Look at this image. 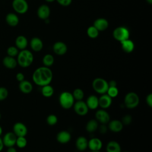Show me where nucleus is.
I'll list each match as a JSON object with an SVG mask.
<instances>
[{
  "instance_id": "2eb2a0df",
  "label": "nucleus",
  "mask_w": 152,
  "mask_h": 152,
  "mask_svg": "<svg viewBox=\"0 0 152 152\" xmlns=\"http://www.w3.org/2000/svg\"><path fill=\"white\" fill-rule=\"evenodd\" d=\"M102 145L101 140L98 138H92L88 141V147L91 151H100Z\"/></svg>"
},
{
  "instance_id": "9d476101",
  "label": "nucleus",
  "mask_w": 152,
  "mask_h": 152,
  "mask_svg": "<svg viewBox=\"0 0 152 152\" xmlns=\"http://www.w3.org/2000/svg\"><path fill=\"white\" fill-rule=\"evenodd\" d=\"M17 137L14 134V132H9L6 133L2 138L4 146L7 147H14V145H15Z\"/></svg>"
},
{
  "instance_id": "473e14b6",
  "label": "nucleus",
  "mask_w": 152,
  "mask_h": 152,
  "mask_svg": "<svg viewBox=\"0 0 152 152\" xmlns=\"http://www.w3.org/2000/svg\"><path fill=\"white\" fill-rule=\"evenodd\" d=\"M27 144V139L25 137H17L16 140L15 144L18 148H24Z\"/></svg>"
},
{
  "instance_id": "72a5a7b5",
  "label": "nucleus",
  "mask_w": 152,
  "mask_h": 152,
  "mask_svg": "<svg viewBox=\"0 0 152 152\" xmlns=\"http://www.w3.org/2000/svg\"><path fill=\"white\" fill-rule=\"evenodd\" d=\"M106 94L111 98L116 97L119 94V90L117 87H109Z\"/></svg>"
},
{
  "instance_id": "4468645a",
  "label": "nucleus",
  "mask_w": 152,
  "mask_h": 152,
  "mask_svg": "<svg viewBox=\"0 0 152 152\" xmlns=\"http://www.w3.org/2000/svg\"><path fill=\"white\" fill-rule=\"evenodd\" d=\"M53 50L58 55H63L67 52V46L62 42H56L53 46Z\"/></svg>"
},
{
  "instance_id": "f3484780",
  "label": "nucleus",
  "mask_w": 152,
  "mask_h": 152,
  "mask_svg": "<svg viewBox=\"0 0 152 152\" xmlns=\"http://www.w3.org/2000/svg\"><path fill=\"white\" fill-rule=\"evenodd\" d=\"M71 138L70 133L66 131H61L56 135V140L61 144L68 143Z\"/></svg>"
},
{
  "instance_id": "bb28decb",
  "label": "nucleus",
  "mask_w": 152,
  "mask_h": 152,
  "mask_svg": "<svg viewBox=\"0 0 152 152\" xmlns=\"http://www.w3.org/2000/svg\"><path fill=\"white\" fill-rule=\"evenodd\" d=\"M106 152H121L120 144L116 141H110L106 145Z\"/></svg>"
},
{
  "instance_id": "6e6552de",
  "label": "nucleus",
  "mask_w": 152,
  "mask_h": 152,
  "mask_svg": "<svg viewBox=\"0 0 152 152\" xmlns=\"http://www.w3.org/2000/svg\"><path fill=\"white\" fill-rule=\"evenodd\" d=\"M74 112L80 116H84L88 112V108L85 102L82 100L77 101L73 105Z\"/></svg>"
},
{
  "instance_id": "9b49d317",
  "label": "nucleus",
  "mask_w": 152,
  "mask_h": 152,
  "mask_svg": "<svg viewBox=\"0 0 152 152\" xmlns=\"http://www.w3.org/2000/svg\"><path fill=\"white\" fill-rule=\"evenodd\" d=\"M13 132L17 137H25L27 134V128L22 122H17L13 126Z\"/></svg>"
},
{
  "instance_id": "a878e982",
  "label": "nucleus",
  "mask_w": 152,
  "mask_h": 152,
  "mask_svg": "<svg viewBox=\"0 0 152 152\" xmlns=\"http://www.w3.org/2000/svg\"><path fill=\"white\" fill-rule=\"evenodd\" d=\"M121 44L122 50L126 53H131L134 49V43L129 39L121 42Z\"/></svg>"
},
{
  "instance_id": "dca6fc26",
  "label": "nucleus",
  "mask_w": 152,
  "mask_h": 152,
  "mask_svg": "<svg viewBox=\"0 0 152 152\" xmlns=\"http://www.w3.org/2000/svg\"><path fill=\"white\" fill-rule=\"evenodd\" d=\"M124 128V125L121 121L114 119L108 122V128L113 132H121Z\"/></svg>"
},
{
  "instance_id": "f257e3e1",
  "label": "nucleus",
  "mask_w": 152,
  "mask_h": 152,
  "mask_svg": "<svg viewBox=\"0 0 152 152\" xmlns=\"http://www.w3.org/2000/svg\"><path fill=\"white\" fill-rule=\"evenodd\" d=\"M32 79L33 82L39 86H44L50 84L53 79V72L47 66L37 68L33 73Z\"/></svg>"
},
{
  "instance_id": "37998d69",
  "label": "nucleus",
  "mask_w": 152,
  "mask_h": 152,
  "mask_svg": "<svg viewBox=\"0 0 152 152\" xmlns=\"http://www.w3.org/2000/svg\"><path fill=\"white\" fill-rule=\"evenodd\" d=\"M109 87H117V84L116 81L115 80H110L109 82H108Z\"/></svg>"
},
{
  "instance_id": "8fccbe9b",
  "label": "nucleus",
  "mask_w": 152,
  "mask_h": 152,
  "mask_svg": "<svg viewBox=\"0 0 152 152\" xmlns=\"http://www.w3.org/2000/svg\"><path fill=\"white\" fill-rule=\"evenodd\" d=\"M89 152H100V151H91L90 150V151H89Z\"/></svg>"
},
{
  "instance_id": "20e7f679",
  "label": "nucleus",
  "mask_w": 152,
  "mask_h": 152,
  "mask_svg": "<svg viewBox=\"0 0 152 152\" xmlns=\"http://www.w3.org/2000/svg\"><path fill=\"white\" fill-rule=\"evenodd\" d=\"M93 90L100 94H105L109 88L108 82L102 78H96L92 82Z\"/></svg>"
},
{
  "instance_id": "ddd939ff",
  "label": "nucleus",
  "mask_w": 152,
  "mask_h": 152,
  "mask_svg": "<svg viewBox=\"0 0 152 152\" xmlns=\"http://www.w3.org/2000/svg\"><path fill=\"white\" fill-rule=\"evenodd\" d=\"M50 11L49 7L45 4L41 5L38 8L37 11V14L39 18L45 20L46 19H48L50 15Z\"/></svg>"
},
{
  "instance_id": "f8f14e48",
  "label": "nucleus",
  "mask_w": 152,
  "mask_h": 152,
  "mask_svg": "<svg viewBox=\"0 0 152 152\" xmlns=\"http://www.w3.org/2000/svg\"><path fill=\"white\" fill-rule=\"evenodd\" d=\"M112 103V98H111L106 93L101 94V96L99 98V106L103 109L109 108Z\"/></svg>"
},
{
  "instance_id": "f03ea898",
  "label": "nucleus",
  "mask_w": 152,
  "mask_h": 152,
  "mask_svg": "<svg viewBox=\"0 0 152 152\" xmlns=\"http://www.w3.org/2000/svg\"><path fill=\"white\" fill-rule=\"evenodd\" d=\"M34 60L33 53L27 49L21 50L17 55V64L23 68L28 67L31 65Z\"/></svg>"
},
{
  "instance_id": "6ab92c4d",
  "label": "nucleus",
  "mask_w": 152,
  "mask_h": 152,
  "mask_svg": "<svg viewBox=\"0 0 152 152\" xmlns=\"http://www.w3.org/2000/svg\"><path fill=\"white\" fill-rule=\"evenodd\" d=\"M19 89L24 94H29L33 90V85L32 84L27 81L23 80L19 83Z\"/></svg>"
},
{
  "instance_id": "4be33fe9",
  "label": "nucleus",
  "mask_w": 152,
  "mask_h": 152,
  "mask_svg": "<svg viewBox=\"0 0 152 152\" xmlns=\"http://www.w3.org/2000/svg\"><path fill=\"white\" fill-rule=\"evenodd\" d=\"M75 147L79 151H84L88 147V141L87 138L83 136L78 137L75 141Z\"/></svg>"
},
{
  "instance_id": "a19ab883",
  "label": "nucleus",
  "mask_w": 152,
  "mask_h": 152,
  "mask_svg": "<svg viewBox=\"0 0 152 152\" xmlns=\"http://www.w3.org/2000/svg\"><path fill=\"white\" fill-rule=\"evenodd\" d=\"M98 128L99 132H100L102 134L106 133L107 131V127L105 125V124H102L99 127H98Z\"/></svg>"
},
{
  "instance_id": "603ef678",
  "label": "nucleus",
  "mask_w": 152,
  "mask_h": 152,
  "mask_svg": "<svg viewBox=\"0 0 152 152\" xmlns=\"http://www.w3.org/2000/svg\"><path fill=\"white\" fill-rule=\"evenodd\" d=\"M0 119H1V113H0Z\"/></svg>"
},
{
  "instance_id": "5701e85b",
  "label": "nucleus",
  "mask_w": 152,
  "mask_h": 152,
  "mask_svg": "<svg viewBox=\"0 0 152 152\" xmlns=\"http://www.w3.org/2000/svg\"><path fill=\"white\" fill-rule=\"evenodd\" d=\"M2 63L4 66L8 69H14L17 65V60L14 58V57L10 56L8 55L4 58Z\"/></svg>"
},
{
  "instance_id": "09e8293b",
  "label": "nucleus",
  "mask_w": 152,
  "mask_h": 152,
  "mask_svg": "<svg viewBox=\"0 0 152 152\" xmlns=\"http://www.w3.org/2000/svg\"><path fill=\"white\" fill-rule=\"evenodd\" d=\"M2 133V127L0 126V136L1 135Z\"/></svg>"
},
{
  "instance_id": "423d86ee",
  "label": "nucleus",
  "mask_w": 152,
  "mask_h": 152,
  "mask_svg": "<svg viewBox=\"0 0 152 152\" xmlns=\"http://www.w3.org/2000/svg\"><path fill=\"white\" fill-rule=\"evenodd\" d=\"M113 36L115 39L121 42L129 39V31L128 28L125 27H118L113 30Z\"/></svg>"
},
{
  "instance_id": "c85d7f7f",
  "label": "nucleus",
  "mask_w": 152,
  "mask_h": 152,
  "mask_svg": "<svg viewBox=\"0 0 152 152\" xmlns=\"http://www.w3.org/2000/svg\"><path fill=\"white\" fill-rule=\"evenodd\" d=\"M41 93L44 97H50L53 94L54 90L53 87H52L50 84H48L42 86L41 89Z\"/></svg>"
},
{
  "instance_id": "58836bf2",
  "label": "nucleus",
  "mask_w": 152,
  "mask_h": 152,
  "mask_svg": "<svg viewBox=\"0 0 152 152\" xmlns=\"http://www.w3.org/2000/svg\"><path fill=\"white\" fill-rule=\"evenodd\" d=\"M56 1H57V2L61 5L64 6V7L69 5L72 2V0H56Z\"/></svg>"
},
{
  "instance_id": "a18cd8bd",
  "label": "nucleus",
  "mask_w": 152,
  "mask_h": 152,
  "mask_svg": "<svg viewBox=\"0 0 152 152\" xmlns=\"http://www.w3.org/2000/svg\"><path fill=\"white\" fill-rule=\"evenodd\" d=\"M4 143H3V141H2V139L0 137V151H2V150L4 148Z\"/></svg>"
},
{
  "instance_id": "0eeeda50",
  "label": "nucleus",
  "mask_w": 152,
  "mask_h": 152,
  "mask_svg": "<svg viewBox=\"0 0 152 152\" xmlns=\"http://www.w3.org/2000/svg\"><path fill=\"white\" fill-rule=\"evenodd\" d=\"M12 6L14 11L18 14H24L28 9V5L26 0H13Z\"/></svg>"
},
{
  "instance_id": "49530a36",
  "label": "nucleus",
  "mask_w": 152,
  "mask_h": 152,
  "mask_svg": "<svg viewBox=\"0 0 152 152\" xmlns=\"http://www.w3.org/2000/svg\"><path fill=\"white\" fill-rule=\"evenodd\" d=\"M146 1H147L149 4H152V0H146Z\"/></svg>"
},
{
  "instance_id": "3c124183",
  "label": "nucleus",
  "mask_w": 152,
  "mask_h": 152,
  "mask_svg": "<svg viewBox=\"0 0 152 152\" xmlns=\"http://www.w3.org/2000/svg\"><path fill=\"white\" fill-rule=\"evenodd\" d=\"M123 152H128V151H123Z\"/></svg>"
},
{
  "instance_id": "1a4fd4ad",
  "label": "nucleus",
  "mask_w": 152,
  "mask_h": 152,
  "mask_svg": "<svg viewBox=\"0 0 152 152\" xmlns=\"http://www.w3.org/2000/svg\"><path fill=\"white\" fill-rule=\"evenodd\" d=\"M96 120L101 124H106L110 121V115L105 109L98 110L95 113Z\"/></svg>"
},
{
  "instance_id": "c756f323",
  "label": "nucleus",
  "mask_w": 152,
  "mask_h": 152,
  "mask_svg": "<svg viewBox=\"0 0 152 152\" xmlns=\"http://www.w3.org/2000/svg\"><path fill=\"white\" fill-rule=\"evenodd\" d=\"M42 62L44 64V66L49 67L53 64L54 58L51 54H46L43 56Z\"/></svg>"
},
{
  "instance_id": "aec40b11",
  "label": "nucleus",
  "mask_w": 152,
  "mask_h": 152,
  "mask_svg": "<svg viewBox=\"0 0 152 152\" xmlns=\"http://www.w3.org/2000/svg\"><path fill=\"white\" fill-rule=\"evenodd\" d=\"M93 26L99 31H104L109 26V23L106 19L103 18H99L94 21Z\"/></svg>"
},
{
  "instance_id": "7c9ffc66",
  "label": "nucleus",
  "mask_w": 152,
  "mask_h": 152,
  "mask_svg": "<svg viewBox=\"0 0 152 152\" xmlns=\"http://www.w3.org/2000/svg\"><path fill=\"white\" fill-rule=\"evenodd\" d=\"M99 31L94 26H90L87 30V33L89 37L91 39H95L99 36Z\"/></svg>"
},
{
  "instance_id": "c9c22d12",
  "label": "nucleus",
  "mask_w": 152,
  "mask_h": 152,
  "mask_svg": "<svg viewBox=\"0 0 152 152\" xmlns=\"http://www.w3.org/2000/svg\"><path fill=\"white\" fill-rule=\"evenodd\" d=\"M46 122L50 126L55 125L58 122V118L55 115H49L46 118Z\"/></svg>"
},
{
  "instance_id": "393cba45",
  "label": "nucleus",
  "mask_w": 152,
  "mask_h": 152,
  "mask_svg": "<svg viewBox=\"0 0 152 152\" xmlns=\"http://www.w3.org/2000/svg\"><path fill=\"white\" fill-rule=\"evenodd\" d=\"M15 46L18 49L23 50L26 48L28 45V41L27 38L22 35L18 36L15 41Z\"/></svg>"
},
{
  "instance_id": "7ed1b4c3",
  "label": "nucleus",
  "mask_w": 152,
  "mask_h": 152,
  "mask_svg": "<svg viewBox=\"0 0 152 152\" xmlns=\"http://www.w3.org/2000/svg\"><path fill=\"white\" fill-rule=\"evenodd\" d=\"M74 99L71 93L69 91H63L59 96V103L60 106L65 109L71 108L74 103Z\"/></svg>"
},
{
  "instance_id": "2f4dec72",
  "label": "nucleus",
  "mask_w": 152,
  "mask_h": 152,
  "mask_svg": "<svg viewBox=\"0 0 152 152\" xmlns=\"http://www.w3.org/2000/svg\"><path fill=\"white\" fill-rule=\"evenodd\" d=\"M72 94L74 97V100H76L77 101L82 100L84 98V91H83V90H81V88H75L73 91Z\"/></svg>"
},
{
  "instance_id": "412c9836",
  "label": "nucleus",
  "mask_w": 152,
  "mask_h": 152,
  "mask_svg": "<svg viewBox=\"0 0 152 152\" xmlns=\"http://www.w3.org/2000/svg\"><path fill=\"white\" fill-rule=\"evenodd\" d=\"M30 45L31 49L35 52L40 51L43 46V44L42 40L39 37H36L31 39L30 42Z\"/></svg>"
},
{
  "instance_id": "de8ad7c7",
  "label": "nucleus",
  "mask_w": 152,
  "mask_h": 152,
  "mask_svg": "<svg viewBox=\"0 0 152 152\" xmlns=\"http://www.w3.org/2000/svg\"><path fill=\"white\" fill-rule=\"evenodd\" d=\"M46 2H53V1H56V0H45Z\"/></svg>"
},
{
  "instance_id": "ea45409f",
  "label": "nucleus",
  "mask_w": 152,
  "mask_h": 152,
  "mask_svg": "<svg viewBox=\"0 0 152 152\" xmlns=\"http://www.w3.org/2000/svg\"><path fill=\"white\" fill-rule=\"evenodd\" d=\"M145 102L147 104V105L150 107H152V94L150 93L148 94L145 98Z\"/></svg>"
},
{
  "instance_id": "e433bc0d",
  "label": "nucleus",
  "mask_w": 152,
  "mask_h": 152,
  "mask_svg": "<svg viewBox=\"0 0 152 152\" xmlns=\"http://www.w3.org/2000/svg\"><path fill=\"white\" fill-rule=\"evenodd\" d=\"M8 96V91L4 87H0V101L4 100Z\"/></svg>"
},
{
  "instance_id": "39448f33",
  "label": "nucleus",
  "mask_w": 152,
  "mask_h": 152,
  "mask_svg": "<svg viewBox=\"0 0 152 152\" xmlns=\"http://www.w3.org/2000/svg\"><path fill=\"white\" fill-rule=\"evenodd\" d=\"M140 103L138 95L135 92L128 93L124 97V104L128 109H134L138 106Z\"/></svg>"
},
{
  "instance_id": "79ce46f5",
  "label": "nucleus",
  "mask_w": 152,
  "mask_h": 152,
  "mask_svg": "<svg viewBox=\"0 0 152 152\" xmlns=\"http://www.w3.org/2000/svg\"><path fill=\"white\" fill-rule=\"evenodd\" d=\"M15 77H16L17 80L19 82H21V81L24 80V75L22 72L17 73Z\"/></svg>"
},
{
  "instance_id": "a211bd4d",
  "label": "nucleus",
  "mask_w": 152,
  "mask_h": 152,
  "mask_svg": "<svg viewBox=\"0 0 152 152\" xmlns=\"http://www.w3.org/2000/svg\"><path fill=\"white\" fill-rule=\"evenodd\" d=\"M86 103L88 109H96L99 107V98L95 95H90L87 97Z\"/></svg>"
},
{
  "instance_id": "cd10ccee",
  "label": "nucleus",
  "mask_w": 152,
  "mask_h": 152,
  "mask_svg": "<svg viewBox=\"0 0 152 152\" xmlns=\"http://www.w3.org/2000/svg\"><path fill=\"white\" fill-rule=\"evenodd\" d=\"M99 127L98 122L96 119L89 120L86 125V131L89 133H93L95 132Z\"/></svg>"
},
{
  "instance_id": "b1692460",
  "label": "nucleus",
  "mask_w": 152,
  "mask_h": 152,
  "mask_svg": "<svg viewBox=\"0 0 152 152\" xmlns=\"http://www.w3.org/2000/svg\"><path fill=\"white\" fill-rule=\"evenodd\" d=\"M5 21L8 25L12 27H15L18 25L19 23V18L17 14L12 12H10L6 15Z\"/></svg>"
},
{
  "instance_id": "f704fd0d",
  "label": "nucleus",
  "mask_w": 152,
  "mask_h": 152,
  "mask_svg": "<svg viewBox=\"0 0 152 152\" xmlns=\"http://www.w3.org/2000/svg\"><path fill=\"white\" fill-rule=\"evenodd\" d=\"M18 52H19L18 49L16 46H10L7 50V53L8 56H12V57H15L17 56Z\"/></svg>"
},
{
  "instance_id": "4c0bfd02",
  "label": "nucleus",
  "mask_w": 152,
  "mask_h": 152,
  "mask_svg": "<svg viewBox=\"0 0 152 152\" xmlns=\"http://www.w3.org/2000/svg\"><path fill=\"white\" fill-rule=\"evenodd\" d=\"M132 116L129 115H126L122 117V120L121 121L122 122V123L123 124V125H129L131 122H132Z\"/></svg>"
},
{
  "instance_id": "c03bdc74",
  "label": "nucleus",
  "mask_w": 152,
  "mask_h": 152,
  "mask_svg": "<svg viewBox=\"0 0 152 152\" xmlns=\"http://www.w3.org/2000/svg\"><path fill=\"white\" fill-rule=\"evenodd\" d=\"M7 152H17V150L14 147H8Z\"/></svg>"
}]
</instances>
